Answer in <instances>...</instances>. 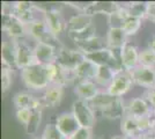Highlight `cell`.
I'll return each mask as SVG.
<instances>
[{
	"instance_id": "6da1fadb",
	"label": "cell",
	"mask_w": 155,
	"mask_h": 139,
	"mask_svg": "<svg viewBox=\"0 0 155 139\" xmlns=\"http://www.w3.org/2000/svg\"><path fill=\"white\" fill-rule=\"evenodd\" d=\"M2 31L6 33L8 38L14 41L25 38L27 33V25L20 21L12 13V4H2V23H1Z\"/></svg>"
},
{
	"instance_id": "7a4b0ae2",
	"label": "cell",
	"mask_w": 155,
	"mask_h": 139,
	"mask_svg": "<svg viewBox=\"0 0 155 139\" xmlns=\"http://www.w3.org/2000/svg\"><path fill=\"white\" fill-rule=\"evenodd\" d=\"M27 33H28V36H30L36 43L37 42L45 43V44L56 48L57 50H60L61 48H64L59 37L54 36L50 31L44 19H36L35 21H32L31 23L27 25Z\"/></svg>"
},
{
	"instance_id": "3957f363",
	"label": "cell",
	"mask_w": 155,
	"mask_h": 139,
	"mask_svg": "<svg viewBox=\"0 0 155 139\" xmlns=\"http://www.w3.org/2000/svg\"><path fill=\"white\" fill-rule=\"evenodd\" d=\"M21 79L23 85L30 91H45L49 86L45 65L36 64L21 70Z\"/></svg>"
},
{
	"instance_id": "277c9868",
	"label": "cell",
	"mask_w": 155,
	"mask_h": 139,
	"mask_svg": "<svg viewBox=\"0 0 155 139\" xmlns=\"http://www.w3.org/2000/svg\"><path fill=\"white\" fill-rule=\"evenodd\" d=\"M37 9L43 13V19L46 26L54 36L59 37L63 33H66L67 22L64 20V16L57 6H37Z\"/></svg>"
},
{
	"instance_id": "5b68a950",
	"label": "cell",
	"mask_w": 155,
	"mask_h": 139,
	"mask_svg": "<svg viewBox=\"0 0 155 139\" xmlns=\"http://www.w3.org/2000/svg\"><path fill=\"white\" fill-rule=\"evenodd\" d=\"M88 60L96 64L97 66H107L110 67L114 72H120L123 71V66L119 59V51H114L109 48L103 49L101 51H97L91 55L84 56Z\"/></svg>"
},
{
	"instance_id": "8992f818",
	"label": "cell",
	"mask_w": 155,
	"mask_h": 139,
	"mask_svg": "<svg viewBox=\"0 0 155 139\" xmlns=\"http://www.w3.org/2000/svg\"><path fill=\"white\" fill-rule=\"evenodd\" d=\"M84 59H86L84 55L80 52L78 49H70V48L64 46L60 50H58L56 63L60 67H63L65 71L73 73Z\"/></svg>"
},
{
	"instance_id": "52a82bcc",
	"label": "cell",
	"mask_w": 155,
	"mask_h": 139,
	"mask_svg": "<svg viewBox=\"0 0 155 139\" xmlns=\"http://www.w3.org/2000/svg\"><path fill=\"white\" fill-rule=\"evenodd\" d=\"M72 114L74 115L80 127L91 129L95 125V122H96L95 111L91 109L88 102L79 99L75 100L72 106Z\"/></svg>"
},
{
	"instance_id": "ba28073f",
	"label": "cell",
	"mask_w": 155,
	"mask_h": 139,
	"mask_svg": "<svg viewBox=\"0 0 155 139\" xmlns=\"http://www.w3.org/2000/svg\"><path fill=\"white\" fill-rule=\"evenodd\" d=\"M15 43H16V67L18 70H23V68L38 64L35 52H34V46H30V44L25 38L15 41Z\"/></svg>"
},
{
	"instance_id": "9c48e42d",
	"label": "cell",
	"mask_w": 155,
	"mask_h": 139,
	"mask_svg": "<svg viewBox=\"0 0 155 139\" xmlns=\"http://www.w3.org/2000/svg\"><path fill=\"white\" fill-rule=\"evenodd\" d=\"M132 85H134V84H133V80H132L131 72L123 70L120 72L116 73L112 82L107 88V93H109L110 95H112L115 98L122 99L124 95L131 89Z\"/></svg>"
},
{
	"instance_id": "30bf717a",
	"label": "cell",
	"mask_w": 155,
	"mask_h": 139,
	"mask_svg": "<svg viewBox=\"0 0 155 139\" xmlns=\"http://www.w3.org/2000/svg\"><path fill=\"white\" fill-rule=\"evenodd\" d=\"M45 71L50 85H59V86L66 87L72 82H75L73 73L65 71L56 61L45 65Z\"/></svg>"
},
{
	"instance_id": "8fae6325",
	"label": "cell",
	"mask_w": 155,
	"mask_h": 139,
	"mask_svg": "<svg viewBox=\"0 0 155 139\" xmlns=\"http://www.w3.org/2000/svg\"><path fill=\"white\" fill-rule=\"evenodd\" d=\"M13 103L16 109L27 108L31 111H43V109L46 108L42 98H37L28 92L16 93L13 98Z\"/></svg>"
},
{
	"instance_id": "7c38bea8",
	"label": "cell",
	"mask_w": 155,
	"mask_h": 139,
	"mask_svg": "<svg viewBox=\"0 0 155 139\" xmlns=\"http://www.w3.org/2000/svg\"><path fill=\"white\" fill-rule=\"evenodd\" d=\"M139 56H140V51L136 44L127 42L119 50V59L122 63L123 70L132 72L134 68H137L139 66Z\"/></svg>"
},
{
	"instance_id": "4fadbf2b",
	"label": "cell",
	"mask_w": 155,
	"mask_h": 139,
	"mask_svg": "<svg viewBox=\"0 0 155 139\" xmlns=\"http://www.w3.org/2000/svg\"><path fill=\"white\" fill-rule=\"evenodd\" d=\"M131 75L134 85L143 87L146 89L155 87V68L139 65L131 72Z\"/></svg>"
},
{
	"instance_id": "5bb4252c",
	"label": "cell",
	"mask_w": 155,
	"mask_h": 139,
	"mask_svg": "<svg viewBox=\"0 0 155 139\" xmlns=\"http://www.w3.org/2000/svg\"><path fill=\"white\" fill-rule=\"evenodd\" d=\"M37 9L35 2L30 1H16L12 4V13L22 21L25 25H29L36 20L35 11Z\"/></svg>"
},
{
	"instance_id": "9a60e30c",
	"label": "cell",
	"mask_w": 155,
	"mask_h": 139,
	"mask_svg": "<svg viewBox=\"0 0 155 139\" xmlns=\"http://www.w3.org/2000/svg\"><path fill=\"white\" fill-rule=\"evenodd\" d=\"M54 124L58 127L59 131L63 133L67 139L71 138L80 127L78 121L75 119L72 111L71 113H61L60 115H58Z\"/></svg>"
},
{
	"instance_id": "2e32d148",
	"label": "cell",
	"mask_w": 155,
	"mask_h": 139,
	"mask_svg": "<svg viewBox=\"0 0 155 139\" xmlns=\"http://www.w3.org/2000/svg\"><path fill=\"white\" fill-rule=\"evenodd\" d=\"M34 52L36 56V59L41 65H48L54 63L57 60L58 50L53 46L45 44V43H35L34 45Z\"/></svg>"
},
{
	"instance_id": "e0dca14e",
	"label": "cell",
	"mask_w": 155,
	"mask_h": 139,
	"mask_svg": "<svg viewBox=\"0 0 155 139\" xmlns=\"http://www.w3.org/2000/svg\"><path fill=\"white\" fill-rule=\"evenodd\" d=\"M98 93H100L98 86L95 84V81L91 80L79 81L74 85V94L79 100H82L86 102H91Z\"/></svg>"
},
{
	"instance_id": "ac0fdd59",
	"label": "cell",
	"mask_w": 155,
	"mask_h": 139,
	"mask_svg": "<svg viewBox=\"0 0 155 139\" xmlns=\"http://www.w3.org/2000/svg\"><path fill=\"white\" fill-rule=\"evenodd\" d=\"M134 118L142 117V116H150L153 115V108L149 106V103L143 98H134L130 101L126 106V114Z\"/></svg>"
},
{
	"instance_id": "d6986e66",
	"label": "cell",
	"mask_w": 155,
	"mask_h": 139,
	"mask_svg": "<svg viewBox=\"0 0 155 139\" xmlns=\"http://www.w3.org/2000/svg\"><path fill=\"white\" fill-rule=\"evenodd\" d=\"M97 70L98 66L96 64H94L93 61L88 60L87 58L75 68V71L73 72V77H74V81L79 82V81H86V80H91L94 81L96 78Z\"/></svg>"
},
{
	"instance_id": "ffe728a7",
	"label": "cell",
	"mask_w": 155,
	"mask_h": 139,
	"mask_svg": "<svg viewBox=\"0 0 155 139\" xmlns=\"http://www.w3.org/2000/svg\"><path fill=\"white\" fill-rule=\"evenodd\" d=\"M1 63L2 65L16 70V43L14 40H5L1 44Z\"/></svg>"
},
{
	"instance_id": "44dd1931",
	"label": "cell",
	"mask_w": 155,
	"mask_h": 139,
	"mask_svg": "<svg viewBox=\"0 0 155 139\" xmlns=\"http://www.w3.org/2000/svg\"><path fill=\"white\" fill-rule=\"evenodd\" d=\"M64 88L65 87L59 85H49L43 93L42 99L45 103L46 108H57L61 103L64 98Z\"/></svg>"
},
{
	"instance_id": "7402d4cb",
	"label": "cell",
	"mask_w": 155,
	"mask_h": 139,
	"mask_svg": "<svg viewBox=\"0 0 155 139\" xmlns=\"http://www.w3.org/2000/svg\"><path fill=\"white\" fill-rule=\"evenodd\" d=\"M75 46L80 52H82L84 56H87V55H91V53H95L97 51H101L103 49H107L108 43H107V40L103 37L95 36V37H91V38L84 41V42L75 43Z\"/></svg>"
},
{
	"instance_id": "603a6c76",
	"label": "cell",
	"mask_w": 155,
	"mask_h": 139,
	"mask_svg": "<svg viewBox=\"0 0 155 139\" xmlns=\"http://www.w3.org/2000/svg\"><path fill=\"white\" fill-rule=\"evenodd\" d=\"M105 40L109 49L114 51H119L127 43V35L123 28H109Z\"/></svg>"
},
{
	"instance_id": "cb8c5ba5",
	"label": "cell",
	"mask_w": 155,
	"mask_h": 139,
	"mask_svg": "<svg viewBox=\"0 0 155 139\" xmlns=\"http://www.w3.org/2000/svg\"><path fill=\"white\" fill-rule=\"evenodd\" d=\"M119 6H120L119 2H114V1H93L88 6L84 14L91 18L96 14H105L107 16H109L110 14L116 12Z\"/></svg>"
},
{
	"instance_id": "d4e9b609",
	"label": "cell",
	"mask_w": 155,
	"mask_h": 139,
	"mask_svg": "<svg viewBox=\"0 0 155 139\" xmlns=\"http://www.w3.org/2000/svg\"><path fill=\"white\" fill-rule=\"evenodd\" d=\"M93 25V18L84 13H78L71 16L67 21L66 26V34L80 31Z\"/></svg>"
},
{
	"instance_id": "484cf974",
	"label": "cell",
	"mask_w": 155,
	"mask_h": 139,
	"mask_svg": "<svg viewBox=\"0 0 155 139\" xmlns=\"http://www.w3.org/2000/svg\"><path fill=\"white\" fill-rule=\"evenodd\" d=\"M120 130L125 138L137 139L141 134L139 131L136 118L132 116H129V115H125L123 118L120 119Z\"/></svg>"
},
{
	"instance_id": "4316f807",
	"label": "cell",
	"mask_w": 155,
	"mask_h": 139,
	"mask_svg": "<svg viewBox=\"0 0 155 139\" xmlns=\"http://www.w3.org/2000/svg\"><path fill=\"white\" fill-rule=\"evenodd\" d=\"M117 99H119V98H115V96L110 95L109 93H107V92H100L96 96L91 100V102H88V103H89V106L91 107V109H93L94 111L97 110V111L102 113L105 109H108Z\"/></svg>"
},
{
	"instance_id": "83f0119b",
	"label": "cell",
	"mask_w": 155,
	"mask_h": 139,
	"mask_svg": "<svg viewBox=\"0 0 155 139\" xmlns=\"http://www.w3.org/2000/svg\"><path fill=\"white\" fill-rule=\"evenodd\" d=\"M101 114L104 118L122 119L126 114V106L124 104L123 99H117L108 109H105Z\"/></svg>"
},
{
	"instance_id": "f1b7e54d",
	"label": "cell",
	"mask_w": 155,
	"mask_h": 139,
	"mask_svg": "<svg viewBox=\"0 0 155 139\" xmlns=\"http://www.w3.org/2000/svg\"><path fill=\"white\" fill-rule=\"evenodd\" d=\"M125 7L129 12L130 16H134L138 19H145L147 18L148 13V2L145 1H132L125 4Z\"/></svg>"
},
{
	"instance_id": "f546056e",
	"label": "cell",
	"mask_w": 155,
	"mask_h": 139,
	"mask_svg": "<svg viewBox=\"0 0 155 139\" xmlns=\"http://www.w3.org/2000/svg\"><path fill=\"white\" fill-rule=\"evenodd\" d=\"M116 75V72H114L110 67L107 66H98L97 70L96 78H95V84L97 86H102V87H108L110 86V84L112 82V80Z\"/></svg>"
},
{
	"instance_id": "4dcf8cb0",
	"label": "cell",
	"mask_w": 155,
	"mask_h": 139,
	"mask_svg": "<svg viewBox=\"0 0 155 139\" xmlns=\"http://www.w3.org/2000/svg\"><path fill=\"white\" fill-rule=\"evenodd\" d=\"M129 12L126 9L125 5H122L116 12L110 14L108 16V22H109V28H122L123 27L124 21L129 18Z\"/></svg>"
},
{
	"instance_id": "1f68e13d",
	"label": "cell",
	"mask_w": 155,
	"mask_h": 139,
	"mask_svg": "<svg viewBox=\"0 0 155 139\" xmlns=\"http://www.w3.org/2000/svg\"><path fill=\"white\" fill-rule=\"evenodd\" d=\"M96 35V27L93 23L91 26H89L86 29H82L80 31H75V33H68L67 34V37L72 40L74 43H79V42H84L91 38V37H95Z\"/></svg>"
},
{
	"instance_id": "d6a6232c",
	"label": "cell",
	"mask_w": 155,
	"mask_h": 139,
	"mask_svg": "<svg viewBox=\"0 0 155 139\" xmlns=\"http://www.w3.org/2000/svg\"><path fill=\"white\" fill-rule=\"evenodd\" d=\"M141 19H138L134 16H129L126 20L124 21L123 28L124 31L126 33L127 37L129 36H134L139 31V29L141 28Z\"/></svg>"
},
{
	"instance_id": "836d02e7",
	"label": "cell",
	"mask_w": 155,
	"mask_h": 139,
	"mask_svg": "<svg viewBox=\"0 0 155 139\" xmlns=\"http://www.w3.org/2000/svg\"><path fill=\"white\" fill-rule=\"evenodd\" d=\"M41 122H42V111H32L31 117L29 119L28 124L25 126L27 134H29V136L36 134L39 129V125H41Z\"/></svg>"
},
{
	"instance_id": "e575fe53",
	"label": "cell",
	"mask_w": 155,
	"mask_h": 139,
	"mask_svg": "<svg viewBox=\"0 0 155 139\" xmlns=\"http://www.w3.org/2000/svg\"><path fill=\"white\" fill-rule=\"evenodd\" d=\"M139 65L150 68H155V51L150 48H146L140 51L139 56Z\"/></svg>"
},
{
	"instance_id": "d590c367",
	"label": "cell",
	"mask_w": 155,
	"mask_h": 139,
	"mask_svg": "<svg viewBox=\"0 0 155 139\" xmlns=\"http://www.w3.org/2000/svg\"><path fill=\"white\" fill-rule=\"evenodd\" d=\"M13 71L12 68L2 65L1 67V89L2 93H7L13 82Z\"/></svg>"
},
{
	"instance_id": "8d00e7d4",
	"label": "cell",
	"mask_w": 155,
	"mask_h": 139,
	"mask_svg": "<svg viewBox=\"0 0 155 139\" xmlns=\"http://www.w3.org/2000/svg\"><path fill=\"white\" fill-rule=\"evenodd\" d=\"M42 139H67L63 133L58 130V127L53 123L46 124L42 134Z\"/></svg>"
},
{
	"instance_id": "74e56055",
	"label": "cell",
	"mask_w": 155,
	"mask_h": 139,
	"mask_svg": "<svg viewBox=\"0 0 155 139\" xmlns=\"http://www.w3.org/2000/svg\"><path fill=\"white\" fill-rule=\"evenodd\" d=\"M32 111L30 109H27V108H20L15 110V117L18 119V122L21 123L22 125L26 126L29 122V119L31 117Z\"/></svg>"
},
{
	"instance_id": "f35d334b",
	"label": "cell",
	"mask_w": 155,
	"mask_h": 139,
	"mask_svg": "<svg viewBox=\"0 0 155 139\" xmlns=\"http://www.w3.org/2000/svg\"><path fill=\"white\" fill-rule=\"evenodd\" d=\"M68 139H93L91 138V129L79 127V130L77 132Z\"/></svg>"
},
{
	"instance_id": "ab89813d",
	"label": "cell",
	"mask_w": 155,
	"mask_h": 139,
	"mask_svg": "<svg viewBox=\"0 0 155 139\" xmlns=\"http://www.w3.org/2000/svg\"><path fill=\"white\" fill-rule=\"evenodd\" d=\"M142 98L146 100L149 103V106L152 107L153 109H155V87L154 88H149V89H146Z\"/></svg>"
},
{
	"instance_id": "60d3db41",
	"label": "cell",
	"mask_w": 155,
	"mask_h": 139,
	"mask_svg": "<svg viewBox=\"0 0 155 139\" xmlns=\"http://www.w3.org/2000/svg\"><path fill=\"white\" fill-rule=\"evenodd\" d=\"M149 21H152L155 23V1H149L148 2V13H147V18Z\"/></svg>"
},
{
	"instance_id": "b9f144b4",
	"label": "cell",
	"mask_w": 155,
	"mask_h": 139,
	"mask_svg": "<svg viewBox=\"0 0 155 139\" xmlns=\"http://www.w3.org/2000/svg\"><path fill=\"white\" fill-rule=\"evenodd\" d=\"M137 139H155V133L153 131H149V132L141 133Z\"/></svg>"
},
{
	"instance_id": "7bdbcfd3",
	"label": "cell",
	"mask_w": 155,
	"mask_h": 139,
	"mask_svg": "<svg viewBox=\"0 0 155 139\" xmlns=\"http://www.w3.org/2000/svg\"><path fill=\"white\" fill-rule=\"evenodd\" d=\"M148 48H150L152 50H154L155 51V35L150 38V42H149V46Z\"/></svg>"
},
{
	"instance_id": "ee69618b",
	"label": "cell",
	"mask_w": 155,
	"mask_h": 139,
	"mask_svg": "<svg viewBox=\"0 0 155 139\" xmlns=\"http://www.w3.org/2000/svg\"><path fill=\"white\" fill-rule=\"evenodd\" d=\"M110 139H126L124 136H115V137H112V138H110Z\"/></svg>"
},
{
	"instance_id": "f6af8a7d",
	"label": "cell",
	"mask_w": 155,
	"mask_h": 139,
	"mask_svg": "<svg viewBox=\"0 0 155 139\" xmlns=\"http://www.w3.org/2000/svg\"><path fill=\"white\" fill-rule=\"evenodd\" d=\"M153 115L155 116V109H153Z\"/></svg>"
},
{
	"instance_id": "bcb514c9",
	"label": "cell",
	"mask_w": 155,
	"mask_h": 139,
	"mask_svg": "<svg viewBox=\"0 0 155 139\" xmlns=\"http://www.w3.org/2000/svg\"><path fill=\"white\" fill-rule=\"evenodd\" d=\"M35 139H42V138H35Z\"/></svg>"
},
{
	"instance_id": "7dc6e473",
	"label": "cell",
	"mask_w": 155,
	"mask_h": 139,
	"mask_svg": "<svg viewBox=\"0 0 155 139\" xmlns=\"http://www.w3.org/2000/svg\"><path fill=\"white\" fill-rule=\"evenodd\" d=\"M93 139H97V138H93Z\"/></svg>"
}]
</instances>
